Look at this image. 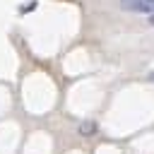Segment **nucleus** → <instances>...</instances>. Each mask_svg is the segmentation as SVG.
I'll use <instances>...</instances> for the list:
<instances>
[{
	"instance_id": "f257e3e1",
	"label": "nucleus",
	"mask_w": 154,
	"mask_h": 154,
	"mask_svg": "<svg viewBox=\"0 0 154 154\" xmlns=\"http://www.w3.org/2000/svg\"><path fill=\"white\" fill-rule=\"evenodd\" d=\"M125 10H132V12H144V14H154V0H130V2H123Z\"/></svg>"
},
{
	"instance_id": "7ed1b4c3",
	"label": "nucleus",
	"mask_w": 154,
	"mask_h": 154,
	"mask_svg": "<svg viewBox=\"0 0 154 154\" xmlns=\"http://www.w3.org/2000/svg\"><path fill=\"white\" fill-rule=\"evenodd\" d=\"M149 24H152V26H154V14H149Z\"/></svg>"
},
{
	"instance_id": "f03ea898",
	"label": "nucleus",
	"mask_w": 154,
	"mask_h": 154,
	"mask_svg": "<svg viewBox=\"0 0 154 154\" xmlns=\"http://www.w3.org/2000/svg\"><path fill=\"white\" fill-rule=\"evenodd\" d=\"M94 130H96V128H94V123H91V120H87V123H82V125H79V132H82V135H91Z\"/></svg>"
}]
</instances>
